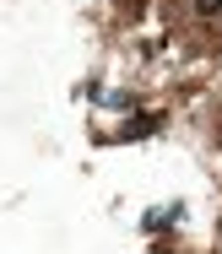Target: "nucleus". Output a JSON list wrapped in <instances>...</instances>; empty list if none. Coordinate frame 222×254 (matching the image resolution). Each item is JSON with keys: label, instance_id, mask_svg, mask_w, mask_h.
<instances>
[{"label": "nucleus", "instance_id": "obj_1", "mask_svg": "<svg viewBox=\"0 0 222 254\" xmlns=\"http://www.w3.org/2000/svg\"><path fill=\"white\" fill-rule=\"evenodd\" d=\"M206 5H222V0H206Z\"/></svg>", "mask_w": 222, "mask_h": 254}]
</instances>
